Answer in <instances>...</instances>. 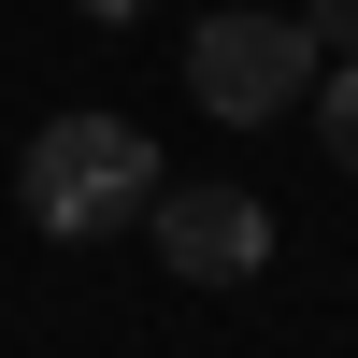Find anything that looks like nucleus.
<instances>
[{
	"instance_id": "20e7f679",
	"label": "nucleus",
	"mask_w": 358,
	"mask_h": 358,
	"mask_svg": "<svg viewBox=\"0 0 358 358\" xmlns=\"http://www.w3.org/2000/svg\"><path fill=\"white\" fill-rule=\"evenodd\" d=\"M315 143H330V172H358V57H330V86H315Z\"/></svg>"
},
{
	"instance_id": "39448f33",
	"label": "nucleus",
	"mask_w": 358,
	"mask_h": 358,
	"mask_svg": "<svg viewBox=\"0 0 358 358\" xmlns=\"http://www.w3.org/2000/svg\"><path fill=\"white\" fill-rule=\"evenodd\" d=\"M301 29L315 43H358V0H301Z\"/></svg>"
},
{
	"instance_id": "7ed1b4c3",
	"label": "nucleus",
	"mask_w": 358,
	"mask_h": 358,
	"mask_svg": "<svg viewBox=\"0 0 358 358\" xmlns=\"http://www.w3.org/2000/svg\"><path fill=\"white\" fill-rule=\"evenodd\" d=\"M143 244H158V273H187V287H244V273H273V201L229 187V172H158Z\"/></svg>"
},
{
	"instance_id": "f257e3e1",
	"label": "nucleus",
	"mask_w": 358,
	"mask_h": 358,
	"mask_svg": "<svg viewBox=\"0 0 358 358\" xmlns=\"http://www.w3.org/2000/svg\"><path fill=\"white\" fill-rule=\"evenodd\" d=\"M143 201H158V143H143L129 115H43L29 158H15V215L43 229V244L143 229Z\"/></svg>"
},
{
	"instance_id": "423d86ee",
	"label": "nucleus",
	"mask_w": 358,
	"mask_h": 358,
	"mask_svg": "<svg viewBox=\"0 0 358 358\" xmlns=\"http://www.w3.org/2000/svg\"><path fill=\"white\" fill-rule=\"evenodd\" d=\"M72 15H101V29H129V15H143V0H72Z\"/></svg>"
},
{
	"instance_id": "f03ea898",
	"label": "nucleus",
	"mask_w": 358,
	"mask_h": 358,
	"mask_svg": "<svg viewBox=\"0 0 358 358\" xmlns=\"http://www.w3.org/2000/svg\"><path fill=\"white\" fill-rule=\"evenodd\" d=\"M187 101L215 115V129H273V115H301V101H315V29H301V15H201Z\"/></svg>"
}]
</instances>
